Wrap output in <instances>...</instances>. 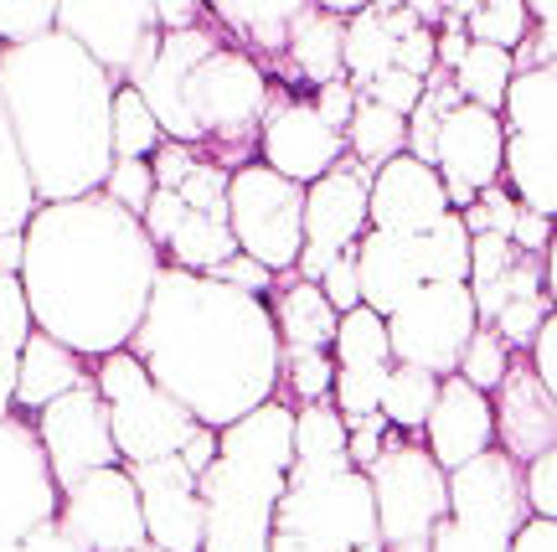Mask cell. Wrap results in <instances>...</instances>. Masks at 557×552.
Returning <instances> with one entry per match:
<instances>
[{
	"mask_svg": "<svg viewBox=\"0 0 557 552\" xmlns=\"http://www.w3.org/2000/svg\"><path fill=\"white\" fill-rule=\"evenodd\" d=\"M160 274L156 243L129 212L94 192L37 207L21 233V295L32 331L83 361L124 352Z\"/></svg>",
	"mask_w": 557,
	"mask_h": 552,
	"instance_id": "cell-1",
	"label": "cell"
},
{
	"mask_svg": "<svg viewBox=\"0 0 557 552\" xmlns=\"http://www.w3.org/2000/svg\"><path fill=\"white\" fill-rule=\"evenodd\" d=\"M124 352L201 429H227L278 397V331L269 299L238 295L212 274L160 263L150 305Z\"/></svg>",
	"mask_w": 557,
	"mask_h": 552,
	"instance_id": "cell-2",
	"label": "cell"
},
{
	"mask_svg": "<svg viewBox=\"0 0 557 552\" xmlns=\"http://www.w3.org/2000/svg\"><path fill=\"white\" fill-rule=\"evenodd\" d=\"M114 88L120 83L62 32L0 47V103L37 207L103 192V176L114 165Z\"/></svg>",
	"mask_w": 557,
	"mask_h": 552,
	"instance_id": "cell-3",
	"label": "cell"
},
{
	"mask_svg": "<svg viewBox=\"0 0 557 552\" xmlns=\"http://www.w3.org/2000/svg\"><path fill=\"white\" fill-rule=\"evenodd\" d=\"M160 139L191 145L201 160L238 171L259 150V119L274 99V83L253 52L227 41L212 11L191 32H160V52L135 88Z\"/></svg>",
	"mask_w": 557,
	"mask_h": 552,
	"instance_id": "cell-4",
	"label": "cell"
},
{
	"mask_svg": "<svg viewBox=\"0 0 557 552\" xmlns=\"http://www.w3.org/2000/svg\"><path fill=\"white\" fill-rule=\"evenodd\" d=\"M289 429L295 408L284 397H269L248 418L218 429V454L197 475L201 552H269L284 470L295 459Z\"/></svg>",
	"mask_w": 557,
	"mask_h": 552,
	"instance_id": "cell-5",
	"label": "cell"
},
{
	"mask_svg": "<svg viewBox=\"0 0 557 552\" xmlns=\"http://www.w3.org/2000/svg\"><path fill=\"white\" fill-rule=\"evenodd\" d=\"M274 532L310 537V542L336 552H382L372 486L346 454H336V459H289L284 495L274 506Z\"/></svg>",
	"mask_w": 557,
	"mask_h": 552,
	"instance_id": "cell-6",
	"label": "cell"
},
{
	"mask_svg": "<svg viewBox=\"0 0 557 552\" xmlns=\"http://www.w3.org/2000/svg\"><path fill=\"white\" fill-rule=\"evenodd\" d=\"M500 186L521 212H557V68L517 73L500 103Z\"/></svg>",
	"mask_w": 557,
	"mask_h": 552,
	"instance_id": "cell-7",
	"label": "cell"
},
{
	"mask_svg": "<svg viewBox=\"0 0 557 552\" xmlns=\"http://www.w3.org/2000/svg\"><path fill=\"white\" fill-rule=\"evenodd\" d=\"M361 475L372 486L382 552H429V532L449 512V475L429 459L423 439L387 429L382 454Z\"/></svg>",
	"mask_w": 557,
	"mask_h": 552,
	"instance_id": "cell-8",
	"label": "cell"
},
{
	"mask_svg": "<svg viewBox=\"0 0 557 552\" xmlns=\"http://www.w3.org/2000/svg\"><path fill=\"white\" fill-rule=\"evenodd\" d=\"M521 522H532L521 465L500 450H485L449 475V512L429 532V552H511Z\"/></svg>",
	"mask_w": 557,
	"mask_h": 552,
	"instance_id": "cell-9",
	"label": "cell"
},
{
	"mask_svg": "<svg viewBox=\"0 0 557 552\" xmlns=\"http://www.w3.org/2000/svg\"><path fill=\"white\" fill-rule=\"evenodd\" d=\"M94 393L103 397L109 414V434H114V454L120 465H145V459H171L186 450V439L201 424L176 397H165L150 382V372L139 367L129 352H109L94 361Z\"/></svg>",
	"mask_w": 557,
	"mask_h": 552,
	"instance_id": "cell-10",
	"label": "cell"
},
{
	"mask_svg": "<svg viewBox=\"0 0 557 552\" xmlns=\"http://www.w3.org/2000/svg\"><path fill=\"white\" fill-rule=\"evenodd\" d=\"M299 218H305V186L274 176L259 160H248V165H238L227 176V228H233V243H238L243 258L263 263L274 279L295 274L299 248H305Z\"/></svg>",
	"mask_w": 557,
	"mask_h": 552,
	"instance_id": "cell-11",
	"label": "cell"
},
{
	"mask_svg": "<svg viewBox=\"0 0 557 552\" xmlns=\"http://www.w3.org/2000/svg\"><path fill=\"white\" fill-rule=\"evenodd\" d=\"M387 326V352L398 367H418L434 377H455L465 341L475 335V299L465 284H418Z\"/></svg>",
	"mask_w": 557,
	"mask_h": 552,
	"instance_id": "cell-12",
	"label": "cell"
},
{
	"mask_svg": "<svg viewBox=\"0 0 557 552\" xmlns=\"http://www.w3.org/2000/svg\"><path fill=\"white\" fill-rule=\"evenodd\" d=\"M52 32L73 37L83 52L99 62L114 83H124V88H139L160 52L156 5H145V0H109V5L83 0V5H58Z\"/></svg>",
	"mask_w": 557,
	"mask_h": 552,
	"instance_id": "cell-13",
	"label": "cell"
},
{
	"mask_svg": "<svg viewBox=\"0 0 557 552\" xmlns=\"http://www.w3.org/2000/svg\"><path fill=\"white\" fill-rule=\"evenodd\" d=\"M367 186H372V171L351 156L305 186V218H299L305 248H299L295 279L315 284L331 269V258L357 248V237L367 233Z\"/></svg>",
	"mask_w": 557,
	"mask_h": 552,
	"instance_id": "cell-14",
	"label": "cell"
},
{
	"mask_svg": "<svg viewBox=\"0 0 557 552\" xmlns=\"http://www.w3.org/2000/svg\"><path fill=\"white\" fill-rule=\"evenodd\" d=\"M58 527L78 552H135L145 548L139 491L124 465L83 475L58 501Z\"/></svg>",
	"mask_w": 557,
	"mask_h": 552,
	"instance_id": "cell-15",
	"label": "cell"
},
{
	"mask_svg": "<svg viewBox=\"0 0 557 552\" xmlns=\"http://www.w3.org/2000/svg\"><path fill=\"white\" fill-rule=\"evenodd\" d=\"M32 434H37L41 459H47V470L58 480V491L78 486L83 475L120 465L114 434H109V414H103V397L94 393V382L62 393L58 403L32 414Z\"/></svg>",
	"mask_w": 557,
	"mask_h": 552,
	"instance_id": "cell-16",
	"label": "cell"
},
{
	"mask_svg": "<svg viewBox=\"0 0 557 552\" xmlns=\"http://www.w3.org/2000/svg\"><path fill=\"white\" fill-rule=\"evenodd\" d=\"M58 480L41 459L32 418H0V552L21 548L26 537L58 522Z\"/></svg>",
	"mask_w": 557,
	"mask_h": 552,
	"instance_id": "cell-17",
	"label": "cell"
},
{
	"mask_svg": "<svg viewBox=\"0 0 557 552\" xmlns=\"http://www.w3.org/2000/svg\"><path fill=\"white\" fill-rule=\"evenodd\" d=\"M341 160H346V139L320 124L310 99L274 88V99L259 119V165H269L274 176L295 181V186H310Z\"/></svg>",
	"mask_w": 557,
	"mask_h": 552,
	"instance_id": "cell-18",
	"label": "cell"
},
{
	"mask_svg": "<svg viewBox=\"0 0 557 552\" xmlns=\"http://www.w3.org/2000/svg\"><path fill=\"white\" fill-rule=\"evenodd\" d=\"M500 114H485L475 103H459L455 114L438 119L434 171L444 181L449 212H465L485 186H500Z\"/></svg>",
	"mask_w": 557,
	"mask_h": 552,
	"instance_id": "cell-19",
	"label": "cell"
},
{
	"mask_svg": "<svg viewBox=\"0 0 557 552\" xmlns=\"http://www.w3.org/2000/svg\"><path fill=\"white\" fill-rule=\"evenodd\" d=\"M139 491V516H145V542L165 552H201V501H197V475L171 459H145V465H124Z\"/></svg>",
	"mask_w": 557,
	"mask_h": 552,
	"instance_id": "cell-20",
	"label": "cell"
},
{
	"mask_svg": "<svg viewBox=\"0 0 557 552\" xmlns=\"http://www.w3.org/2000/svg\"><path fill=\"white\" fill-rule=\"evenodd\" d=\"M438 218H449V197H444V181H438L434 165H423V160H413L403 150V156H393L387 165L372 171V186H367V228L423 237Z\"/></svg>",
	"mask_w": 557,
	"mask_h": 552,
	"instance_id": "cell-21",
	"label": "cell"
},
{
	"mask_svg": "<svg viewBox=\"0 0 557 552\" xmlns=\"http://www.w3.org/2000/svg\"><path fill=\"white\" fill-rule=\"evenodd\" d=\"M491 424H496V450L517 465L557 450V393H547L532 377L527 356H511L500 388L491 393Z\"/></svg>",
	"mask_w": 557,
	"mask_h": 552,
	"instance_id": "cell-22",
	"label": "cell"
},
{
	"mask_svg": "<svg viewBox=\"0 0 557 552\" xmlns=\"http://www.w3.org/2000/svg\"><path fill=\"white\" fill-rule=\"evenodd\" d=\"M423 450L444 475H455L459 465L480 459L485 450H496V424H491V397L475 393L459 377H438V397L429 418H423Z\"/></svg>",
	"mask_w": 557,
	"mask_h": 552,
	"instance_id": "cell-23",
	"label": "cell"
},
{
	"mask_svg": "<svg viewBox=\"0 0 557 552\" xmlns=\"http://www.w3.org/2000/svg\"><path fill=\"white\" fill-rule=\"evenodd\" d=\"M357 284H361V305L372 310V316H393L403 299L413 295L418 284H423V258H418V237H403V233H377V228H367L357 237Z\"/></svg>",
	"mask_w": 557,
	"mask_h": 552,
	"instance_id": "cell-24",
	"label": "cell"
},
{
	"mask_svg": "<svg viewBox=\"0 0 557 552\" xmlns=\"http://www.w3.org/2000/svg\"><path fill=\"white\" fill-rule=\"evenodd\" d=\"M94 377L83 367V356H73L67 346H58L52 335L32 331L26 346H21V361H16V388H11V414L26 418V414H41L47 403H58L62 393L73 388H88Z\"/></svg>",
	"mask_w": 557,
	"mask_h": 552,
	"instance_id": "cell-25",
	"label": "cell"
},
{
	"mask_svg": "<svg viewBox=\"0 0 557 552\" xmlns=\"http://www.w3.org/2000/svg\"><path fill=\"white\" fill-rule=\"evenodd\" d=\"M341 32L346 21L331 16L325 5H299L289 21V37H284V68L310 88L341 78Z\"/></svg>",
	"mask_w": 557,
	"mask_h": 552,
	"instance_id": "cell-26",
	"label": "cell"
},
{
	"mask_svg": "<svg viewBox=\"0 0 557 552\" xmlns=\"http://www.w3.org/2000/svg\"><path fill=\"white\" fill-rule=\"evenodd\" d=\"M269 316H274V331H278V352H331L336 341V310L325 305L315 284L289 274L284 290H274L269 299Z\"/></svg>",
	"mask_w": 557,
	"mask_h": 552,
	"instance_id": "cell-27",
	"label": "cell"
},
{
	"mask_svg": "<svg viewBox=\"0 0 557 552\" xmlns=\"http://www.w3.org/2000/svg\"><path fill=\"white\" fill-rule=\"evenodd\" d=\"M238 254L227 212H181V222L171 228V237L160 243V263L165 269H186V274H212L218 263Z\"/></svg>",
	"mask_w": 557,
	"mask_h": 552,
	"instance_id": "cell-28",
	"label": "cell"
},
{
	"mask_svg": "<svg viewBox=\"0 0 557 552\" xmlns=\"http://www.w3.org/2000/svg\"><path fill=\"white\" fill-rule=\"evenodd\" d=\"M299 0H218L212 21L222 32H233L243 52L259 47L269 62H284V37H289V21H295Z\"/></svg>",
	"mask_w": 557,
	"mask_h": 552,
	"instance_id": "cell-29",
	"label": "cell"
},
{
	"mask_svg": "<svg viewBox=\"0 0 557 552\" xmlns=\"http://www.w3.org/2000/svg\"><path fill=\"white\" fill-rule=\"evenodd\" d=\"M341 139H346V156L357 160V165L377 171V165H387L393 156L408 150V119L393 114V109H382V103H372V99H357V114L346 119Z\"/></svg>",
	"mask_w": 557,
	"mask_h": 552,
	"instance_id": "cell-30",
	"label": "cell"
},
{
	"mask_svg": "<svg viewBox=\"0 0 557 552\" xmlns=\"http://www.w3.org/2000/svg\"><path fill=\"white\" fill-rule=\"evenodd\" d=\"M393 47H398V41L382 32L377 5H361L357 16H346V32H341V78L361 94L377 73L393 68Z\"/></svg>",
	"mask_w": 557,
	"mask_h": 552,
	"instance_id": "cell-31",
	"label": "cell"
},
{
	"mask_svg": "<svg viewBox=\"0 0 557 552\" xmlns=\"http://www.w3.org/2000/svg\"><path fill=\"white\" fill-rule=\"evenodd\" d=\"M449 78H455V94L465 103H475V109H485V114H500V103H506V88H511V78H517V68H511V52L470 41Z\"/></svg>",
	"mask_w": 557,
	"mask_h": 552,
	"instance_id": "cell-32",
	"label": "cell"
},
{
	"mask_svg": "<svg viewBox=\"0 0 557 552\" xmlns=\"http://www.w3.org/2000/svg\"><path fill=\"white\" fill-rule=\"evenodd\" d=\"M438 397V377L434 372H418V367H387V382H382V403L377 414L398 429V434L418 439L423 434V418H429V408H434Z\"/></svg>",
	"mask_w": 557,
	"mask_h": 552,
	"instance_id": "cell-33",
	"label": "cell"
},
{
	"mask_svg": "<svg viewBox=\"0 0 557 552\" xmlns=\"http://www.w3.org/2000/svg\"><path fill=\"white\" fill-rule=\"evenodd\" d=\"M32 335V310L16 274H0V418H11V388H16L21 346Z\"/></svg>",
	"mask_w": 557,
	"mask_h": 552,
	"instance_id": "cell-34",
	"label": "cell"
},
{
	"mask_svg": "<svg viewBox=\"0 0 557 552\" xmlns=\"http://www.w3.org/2000/svg\"><path fill=\"white\" fill-rule=\"evenodd\" d=\"M331 361H336V367H393V352H387V326H382V316H372L367 305L346 310V316L336 320Z\"/></svg>",
	"mask_w": 557,
	"mask_h": 552,
	"instance_id": "cell-35",
	"label": "cell"
},
{
	"mask_svg": "<svg viewBox=\"0 0 557 552\" xmlns=\"http://www.w3.org/2000/svg\"><path fill=\"white\" fill-rule=\"evenodd\" d=\"M32 212H37V197H32L26 165H21V150H16V135H11V119H5V103H0V237L26 233Z\"/></svg>",
	"mask_w": 557,
	"mask_h": 552,
	"instance_id": "cell-36",
	"label": "cell"
},
{
	"mask_svg": "<svg viewBox=\"0 0 557 552\" xmlns=\"http://www.w3.org/2000/svg\"><path fill=\"white\" fill-rule=\"evenodd\" d=\"M418 258H423V284H465L470 274V233L459 218H438L429 233L418 237Z\"/></svg>",
	"mask_w": 557,
	"mask_h": 552,
	"instance_id": "cell-37",
	"label": "cell"
},
{
	"mask_svg": "<svg viewBox=\"0 0 557 552\" xmlns=\"http://www.w3.org/2000/svg\"><path fill=\"white\" fill-rule=\"evenodd\" d=\"M109 139H114V160H150L160 150V130L145 99L135 88H114V109H109Z\"/></svg>",
	"mask_w": 557,
	"mask_h": 552,
	"instance_id": "cell-38",
	"label": "cell"
},
{
	"mask_svg": "<svg viewBox=\"0 0 557 552\" xmlns=\"http://www.w3.org/2000/svg\"><path fill=\"white\" fill-rule=\"evenodd\" d=\"M289 450H295V459H336V454H346V424H341V414L331 403L295 408Z\"/></svg>",
	"mask_w": 557,
	"mask_h": 552,
	"instance_id": "cell-39",
	"label": "cell"
},
{
	"mask_svg": "<svg viewBox=\"0 0 557 552\" xmlns=\"http://www.w3.org/2000/svg\"><path fill=\"white\" fill-rule=\"evenodd\" d=\"M506 367H511V352H506V341H500L491 326H475V335L465 341V352H459V367L455 377L459 382H470L475 393H496L500 377H506Z\"/></svg>",
	"mask_w": 557,
	"mask_h": 552,
	"instance_id": "cell-40",
	"label": "cell"
},
{
	"mask_svg": "<svg viewBox=\"0 0 557 552\" xmlns=\"http://www.w3.org/2000/svg\"><path fill=\"white\" fill-rule=\"evenodd\" d=\"M527 32H532V21H527V5H517V0L470 5V16H465V37L480 47H500V52H517Z\"/></svg>",
	"mask_w": 557,
	"mask_h": 552,
	"instance_id": "cell-41",
	"label": "cell"
},
{
	"mask_svg": "<svg viewBox=\"0 0 557 552\" xmlns=\"http://www.w3.org/2000/svg\"><path fill=\"white\" fill-rule=\"evenodd\" d=\"M336 382V361L331 352H278V388L295 393V403H325Z\"/></svg>",
	"mask_w": 557,
	"mask_h": 552,
	"instance_id": "cell-42",
	"label": "cell"
},
{
	"mask_svg": "<svg viewBox=\"0 0 557 552\" xmlns=\"http://www.w3.org/2000/svg\"><path fill=\"white\" fill-rule=\"evenodd\" d=\"M382 382H387V367H336V382H331L325 403L341 414V424H357V418L377 414Z\"/></svg>",
	"mask_w": 557,
	"mask_h": 552,
	"instance_id": "cell-43",
	"label": "cell"
},
{
	"mask_svg": "<svg viewBox=\"0 0 557 552\" xmlns=\"http://www.w3.org/2000/svg\"><path fill=\"white\" fill-rule=\"evenodd\" d=\"M103 197L139 222L145 218V207H150V197H156L150 160H114V165H109V176H103Z\"/></svg>",
	"mask_w": 557,
	"mask_h": 552,
	"instance_id": "cell-44",
	"label": "cell"
},
{
	"mask_svg": "<svg viewBox=\"0 0 557 552\" xmlns=\"http://www.w3.org/2000/svg\"><path fill=\"white\" fill-rule=\"evenodd\" d=\"M58 5L52 0H0V47H21L52 32Z\"/></svg>",
	"mask_w": 557,
	"mask_h": 552,
	"instance_id": "cell-45",
	"label": "cell"
},
{
	"mask_svg": "<svg viewBox=\"0 0 557 552\" xmlns=\"http://www.w3.org/2000/svg\"><path fill=\"white\" fill-rule=\"evenodd\" d=\"M227 176L233 171H222L212 160H197L186 176H181L176 197L191 207V212H227Z\"/></svg>",
	"mask_w": 557,
	"mask_h": 552,
	"instance_id": "cell-46",
	"label": "cell"
},
{
	"mask_svg": "<svg viewBox=\"0 0 557 552\" xmlns=\"http://www.w3.org/2000/svg\"><path fill=\"white\" fill-rule=\"evenodd\" d=\"M521 495L537 522H557V450L521 465Z\"/></svg>",
	"mask_w": 557,
	"mask_h": 552,
	"instance_id": "cell-47",
	"label": "cell"
},
{
	"mask_svg": "<svg viewBox=\"0 0 557 552\" xmlns=\"http://www.w3.org/2000/svg\"><path fill=\"white\" fill-rule=\"evenodd\" d=\"M361 99L382 103V109H393V114H413L418 99H423V78H413V73H398V68H387V73H377V78L361 88Z\"/></svg>",
	"mask_w": 557,
	"mask_h": 552,
	"instance_id": "cell-48",
	"label": "cell"
},
{
	"mask_svg": "<svg viewBox=\"0 0 557 552\" xmlns=\"http://www.w3.org/2000/svg\"><path fill=\"white\" fill-rule=\"evenodd\" d=\"M315 290L325 295V305H331L336 316L357 310V305H361V284H357V258H351V248H346L341 258H331V269L315 279Z\"/></svg>",
	"mask_w": 557,
	"mask_h": 552,
	"instance_id": "cell-49",
	"label": "cell"
},
{
	"mask_svg": "<svg viewBox=\"0 0 557 552\" xmlns=\"http://www.w3.org/2000/svg\"><path fill=\"white\" fill-rule=\"evenodd\" d=\"M212 279H218V284H227V290H238V295H253V299H269V295H274V284H278L263 263H253V258H243V254H233L227 263H218V269H212Z\"/></svg>",
	"mask_w": 557,
	"mask_h": 552,
	"instance_id": "cell-50",
	"label": "cell"
},
{
	"mask_svg": "<svg viewBox=\"0 0 557 552\" xmlns=\"http://www.w3.org/2000/svg\"><path fill=\"white\" fill-rule=\"evenodd\" d=\"M357 88H351V83L346 78H336V83H325V88H315V99H310V109H315V119L320 124H325V130H346V119L357 114Z\"/></svg>",
	"mask_w": 557,
	"mask_h": 552,
	"instance_id": "cell-51",
	"label": "cell"
},
{
	"mask_svg": "<svg viewBox=\"0 0 557 552\" xmlns=\"http://www.w3.org/2000/svg\"><path fill=\"white\" fill-rule=\"evenodd\" d=\"M527 367L537 377L547 393H557V316H547L532 335V346H527Z\"/></svg>",
	"mask_w": 557,
	"mask_h": 552,
	"instance_id": "cell-52",
	"label": "cell"
},
{
	"mask_svg": "<svg viewBox=\"0 0 557 552\" xmlns=\"http://www.w3.org/2000/svg\"><path fill=\"white\" fill-rule=\"evenodd\" d=\"M393 68H398V73H413V78H429V73H434V32L413 26V32L393 47Z\"/></svg>",
	"mask_w": 557,
	"mask_h": 552,
	"instance_id": "cell-53",
	"label": "cell"
},
{
	"mask_svg": "<svg viewBox=\"0 0 557 552\" xmlns=\"http://www.w3.org/2000/svg\"><path fill=\"white\" fill-rule=\"evenodd\" d=\"M475 207L480 212H485V222H491V233H511V222H517V197H511V192H506V186H485V192H480L475 197Z\"/></svg>",
	"mask_w": 557,
	"mask_h": 552,
	"instance_id": "cell-54",
	"label": "cell"
},
{
	"mask_svg": "<svg viewBox=\"0 0 557 552\" xmlns=\"http://www.w3.org/2000/svg\"><path fill=\"white\" fill-rule=\"evenodd\" d=\"M511 248H521V254H547L553 248V222L547 218H532V212H517V222H511Z\"/></svg>",
	"mask_w": 557,
	"mask_h": 552,
	"instance_id": "cell-55",
	"label": "cell"
},
{
	"mask_svg": "<svg viewBox=\"0 0 557 552\" xmlns=\"http://www.w3.org/2000/svg\"><path fill=\"white\" fill-rule=\"evenodd\" d=\"M201 21H207V5H197V0H160L156 5L160 32H191V26H201Z\"/></svg>",
	"mask_w": 557,
	"mask_h": 552,
	"instance_id": "cell-56",
	"label": "cell"
},
{
	"mask_svg": "<svg viewBox=\"0 0 557 552\" xmlns=\"http://www.w3.org/2000/svg\"><path fill=\"white\" fill-rule=\"evenodd\" d=\"M511 552H557V522H521V532L511 537Z\"/></svg>",
	"mask_w": 557,
	"mask_h": 552,
	"instance_id": "cell-57",
	"label": "cell"
},
{
	"mask_svg": "<svg viewBox=\"0 0 557 552\" xmlns=\"http://www.w3.org/2000/svg\"><path fill=\"white\" fill-rule=\"evenodd\" d=\"M212 454H218V429H197V434L186 439V450H181L176 459H181V465H186L191 475H201L207 465H212Z\"/></svg>",
	"mask_w": 557,
	"mask_h": 552,
	"instance_id": "cell-58",
	"label": "cell"
},
{
	"mask_svg": "<svg viewBox=\"0 0 557 552\" xmlns=\"http://www.w3.org/2000/svg\"><path fill=\"white\" fill-rule=\"evenodd\" d=\"M21 552H78L67 537H62V527L58 522H47V527H37V532L21 542Z\"/></svg>",
	"mask_w": 557,
	"mask_h": 552,
	"instance_id": "cell-59",
	"label": "cell"
},
{
	"mask_svg": "<svg viewBox=\"0 0 557 552\" xmlns=\"http://www.w3.org/2000/svg\"><path fill=\"white\" fill-rule=\"evenodd\" d=\"M269 552H336V548H320V542H310V537L274 532V537H269Z\"/></svg>",
	"mask_w": 557,
	"mask_h": 552,
	"instance_id": "cell-60",
	"label": "cell"
},
{
	"mask_svg": "<svg viewBox=\"0 0 557 552\" xmlns=\"http://www.w3.org/2000/svg\"><path fill=\"white\" fill-rule=\"evenodd\" d=\"M21 269V233L0 237V274H16Z\"/></svg>",
	"mask_w": 557,
	"mask_h": 552,
	"instance_id": "cell-61",
	"label": "cell"
},
{
	"mask_svg": "<svg viewBox=\"0 0 557 552\" xmlns=\"http://www.w3.org/2000/svg\"><path fill=\"white\" fill-rule=\"evenodd\" d=\"M135 552H165V548H156V542H145V548H135Z\"/></svg>",
	"mask_w": 557,
	"mask_h": 552,
	"instance_id": "cell-62",
	"label": "cell"
}]
</instances>
